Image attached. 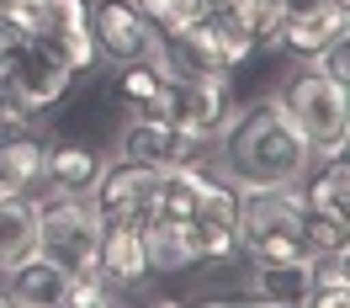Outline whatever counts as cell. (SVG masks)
I'll return each instance as SVG.
<instances>
[{
  "label": "cell",
  "instance_id": "6da1fadb",
  "mask_svg": "<svg viewBox=\"0 0 350 308\" xmlns=\"http://www.w3.org/2000/svg\"><path fill=\"white\" fill-rule=\"evenodd\" d=\"M218 176L228 186H303L313 170V149L276 101V90L234 112V123L218 133Z\"/></svg>",
  "mask_w": 350,
  "mask_h": 308
},
{
  "label": "cell",
  "instance_id": "7a4b0ae2",
  "mask_svg": "<svg viewBox=\"0 0 350 308\" xmlns=\"http://www.w3.org/2000/svg\"><path fill=\"white\" fill-rule=\"evenodd\" d=\"M239 255L255 266L308 261L303 186H250V192H239Z\"/></svg>",
  "mask_w": 350,
  "mask_h": 308
},
{
  "label": "cell",
  "instance_id": "3957f363",
  "mask_svg": "<svg viewBox=\"0 0 350 308\" xmlns=\"http://www.w3.org/2000/svg\"><path fill=\"white\" fill-rule=\"evenodd\" d=\"M276 101L286 107V117H292L297 133L308 138L313 159L345 154V144H350V86H334V80H324L308 59H297V69L282 75Z\"/></svg>",
  "mask_w": 350,
  "mask_h": 308
},
{
  "label": "cell",
  "instance_id": "277c9868",
  "mask_svg": "<svg viewBox=\"0 0 350 308\" xmlns=\"http://www.w3.org/2000/svg\"><path fill=\"white\" fill-rule=\"evenodd\" d=\"M107 218L90 207V197H38V255L64 266L69 277H90L101 255Z\"/></svg>",
  "mask_w": 350,
  "mask_h": 308
},
{
  "label": "cell",
  "instance_id": "5b68a950",
  "mask_svg": "<svg viewBox=\"0 0 350 308\" xmlns=\"http://www.w3.org/2000/svg\"><path fill=\"white\" fill-rule=\"evenodd\" d=\"M0 80L22 96L32 112H48V107H59L69 90H75V64H69L59 48L48 43V38H38V32H27L22 43H16V53L0 64Z\"/></svg>",
  "mask_w": 350,
  "mask_h": 308
},
{
  "label": "cell",
  "instance_id": "8992f818",
  "mask_svg": "<svg viewBox=\"0 0 350 308\" xmlns=\"http://www.w3.org/2000/svg\"><path fill=\"white\" fill-rule=\"evenodd\" d=\"M234 86L228 75H197V80H170L165 86V107L159 117H170L175 128H186L197 144H218V133L234 123Z\"/></svg>",
  "mask_w": 350,
  "mask_h": 308
},
{
  "label": "cell",
  "instance_id": "52a82bcc",
  "mask_svg": "<svg viewBox=\"0 0 350 308\" xmlns=\"http://www.w3.org/2000/svg\"><path fill=\"white\" fill-rule=\"evenodd\" d=\"M186 244L197 266H223L239 255V186H228L223 176H207L197 207L186 218Z\"/></svg>",
  "mask_w": 350,
  "mask_h": 308
},
{
  "label": "cell",
  "instance_id": "ba28073f",
  "mask_svg": "<svg viewBox=\"0 0 350 308\" xmlns=\"http://www.w3.org/2000/svg\"><path fill=\"white\" fill-rule=\"evenodd\" d=\"M85 27L96 64H138L154 48V22L138 11V0H85Z\"/></svg>",
  "mask_w": 350,
  "mask_h": 308
},
{
  "label": "cell",
  "instance_id": "9c48e42d",
  "mask_svg": "<svg viewBox=\"0 0 350 308\" xmlns=\"http://www.w3.org/2000/svg\"><path fill=\"white\" fill-rule=\"evenodd\" d=\"M207 144H197L186 128H175L170 117L159 112H128V123L117 133V159L149 165V170H170V165H191L202 159Z\"/></svg>",
  "mask_w": 350,
  "mask_h": 308
},
{
  "label": "cell",
  "instance_id": "30bf717a",
  "mask_svg": "<svg viewBox=\"0 0 350 308\" xmlns=\"http://www.w3.org/2000/svg\"><path fill=\"white\" fill-rule=\"evenodd\" d=\"M154 186H159V170L133 165V159H107L96 186H90V207L107 223H138L144 229L154 218Z\"/></svg>",
  "mask_w": 350,
  "mask_h": 308
},
{
  "label": "cell",
  "instance_id": "8fae6325",
  "mask_svg": "<svg viewBox=\"0 0 350 308\" xmlns=\"http://www.w3.org/2000/svg\"><path fill=\"white\" fill-rule=\"evenodd\" d=\"M69 277L64 266H53L48 255H27L11 271H0V303H16V308H64L69 298Z\"/></svg>",
  "mask_w": 350,
  "mask_h": 308
},
{
  "label": "cell",
  "instance_id": "7c38bea8",
  "mask_svg": "<svg viewBox=\"0 0 350 308\" xmlns=\"http://www.w3.org/2000/svg\"><path fill=\"white\" fill-rule=\"evenodd\" d=\"M107 154L90 149V144H75V138H59L43 149V197H90V186L101 176Z\"/></svg>",
  "mask_w": 350,
  "mask_h": 308
},
{
  "label": "cell",
  "instance_id": "4fadbf2b",
  "mask_svg": "<svg viewBox=\"0 0 350 308\" xmlns=\"http://www.w3.org/2000/svg\"><path fill=\"white\" fill-rule=\"evenodd\" d=\"M191 32H197V43L218 59L223 75H234L244 59H255V32H250V16L228 11V5H218V0H207V11L191 22Z\"/></svg>",
  "mask_w": 350,
  "mask_h": 308
},
{
  "label": "cell",
  "instance_id": "5bb4252c",
  "mask_svg": "<svg viewBox=\"0 0 350 308\" xmlns=\"http://www.w3.org/2000/svg\"><path fill=\"white\" fill-rule=\"evenodd\" d=\"M350 32V0H329V5H308V11H286L282 16V53L292 59H313L324 43Z\"/></svg>",
  "mask_w": 350,
  "mask_h": 308
},
{
  "label": "cell",
  "instance_id": "9a60e30c",
  "mask_svg": "<svg viewBox=\"0 0 350 308\" xmlns=\"http://www.w3.org/2000/svg\"><path fill=\"white\" fill-rule=\"evenodd\" d=\"M96 277H107L117 292L144 287V277H149V255H144V229H138V223H107V229H101Z\"/></svg>",
  "mask_w": 350,
  "mask_h": 308
},
{
  "label": "cell",
  "instance_id": "2e32d148",
  "mask_svg": "<svg viewBox=\"0 0 350 308\" xmlns=\"http://www.w3.org/2000/svg\"><path fill=\"white\" fill-rule=\"evenodd\" d=\"M43 138L38 128H5L0 133V197H38L43 186Z\"/></svg>",
  "mask_w": 350,
  "mask_h": 308
},
{
  "label": "cell",
  "instance_id": "e0dca14e",
  "mask_svg": "<svg viewBox=\"0 0 350 308\" xmlns=\"http://www.w3.org/2000/svg\"><path fill=\"white\" fill-rule=\"evenodd\" d=\"M303 202H308V213H324V218L350 223V165H345V154L313 159V170H308V181H303Z\"/></svg>",
  "mask_w": 350,
  "mask_h": 308
},
{
  "label": "cell",
  "instance_id": "ac0fdd59",
  "mask_svg": "<svg viewBox=\"0 0 350 308\" xmlns=\"http://www.w3.org/2000/svg\"><path fill=\"white\" fill-rule=\"evenodd\" d=\"M38 250V197H0V271Z\"/></svg>",
  "mask_w": 350,
  "mask_h": 308
},
{
  "label": "cell",
  "instance_id": "d6986e66",
  "mask_svg": "<svg viewBox=\"0 0 350 308\" xmlns=\"http://www.w3.org/2000/svg\"><path fill=\"white\" fill-rule=\"evenodd\" d=\"M165 75L149 64V59H138V64H117V86H111V96H117V107L122 112H159L165 107Z\"/></svg>",
  "mask_w": 350,
  "mask_h": 308
},
{
  "label": "cell",
  "instance_id": "ffe728a7",
  "mask_svg": "<svg viewBox=\"0 0 350 308\" xmlns=\"http://www.w3.org/2000/svg\"><path fill=\"white\" fill-rule=\"evenodd\" d=\"M138 11L154 22V32H175V27H191L207 11V0H138Z\"/></svg>",
  "mask_w": 350,
  "mask_h": 308
},
{
  "label": "cell",
  "instance_id": "44dd1931",
  "mask_svg": "<svg viewBox=\"0 0 350 308\" xmlns=\"http://www.w3.org/2000/svg\"><path fill=\"white\" fill-rule=\"evenodd\" d=\"M308 64L319 69L324 80H334V86H350V32H345V38H334V43H324Z\"/></svg>",
  "mask_w": 350,
  "mask_h": 308
}]
</instances>
